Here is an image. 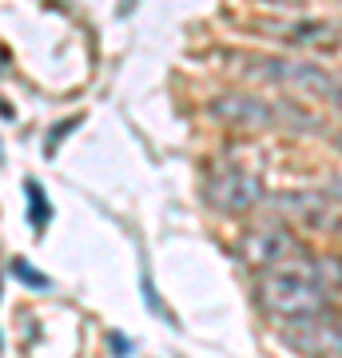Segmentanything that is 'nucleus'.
<instances>
[{
	"label": "nucleus",
	"instance_id": "nucleus-1",
	"mask_svg": "<svg viewBox=\"0 0 342 358\" xmlns=\"http://www.w3.org/2000/svg\"><path fill=\"white\" fill-rule=\"evenodd\" d=\"M311 263V259H306ZM299 263V267H275L259 275V303L271 310L275 319H294V315H311V310L330 307V287L315 279V271Z\"/></svg>",
	"mask_w": 342,
	"mask_h": 358
},
{
	"label": "nucleus",
	"instance_id": "nucleus-2",
	"mask_svg": "<svg viewBox=\"0 0 342 358\" xmlns=\"http://www.w3.org/2000/svg\"><path fill=\"white\" fill-rule=\"evenodd\" d=\"M279 338L303 358H342V322L330 315V307L283 319Z\"/></svg>",
	"mask_w": 342,
	"mask_h": 358
},
{
	"label": "nucleus",
	"instance_id": "nucleus-3",
	"mask_svg": "<svg viewBox=\"0 0 342 358\" xmlns=\"http://www.w3.org/2000/svg\"><path fill=\"white\" fill-rule=\"evenodd\" d=\"M247 72H255V80L287 84V88L311 92V96H322V100H330L339 92V84L330 80V72H322L311 60H291V56H251L247 60Z\"/></svg>",
	"mask_w": 342,
	"mask_h": 358
},
{
	"label": "nucleus",
	"instance_id": "nucleus-4",
	"mask_svg": "<svg viewBox=\"0 0 342 358\" xmlns=\"http://www.w3.org/2000/svg\"><path fill=\"white\" fill-rule=\"evenodd\" d=\"M243 259L251 267L275 271V267H299L311 259L303 239H294L291 227H259L251 235H243Z\"/></svg>",
	"mask_w": 342,
	"mask_h": 358
},
{
	"label": "nucleus",
	"instance_id": "nucleus-5",
	"mask_svg": "<svg viewBox=\"0 0 342 358\" xmlns=\"http://www.w3.org/2000/svg\"><path fill=\"white\" fill-rule=\"evenodd\" d=\"M263 199V183L247 167H219L207 176V203L227 215H243Z\"/></svg>",
	"mask_w": 342,
	"mask_h": 358
},
{
	"label": "nucleus",
	"instance_id": "nucleus-6",
	"mask_svg": "<svg viewBox=\"0 0 342 358\" xmlns=\"http://www.w3.org/2000/svg\"><path fill=\"white\" fill-rule=\"evenodd\" d=\"M211 112H215L219 120L235 124V128H275V120H279L271 103H263L259 96H247V92H227V96H219V100L211 103Z\"/></svg>",
	"mask_w": 342,
	"mask_h": 358
},
{
	"label": "nucleus",
	"instance_id": "nucleus-7",
	"mask_svg": "<svg viewBox=\"0 0 342 358\" xmlns=\"http://www.w3.org/2000/svg\"><path fill=\"white\" fill-rule=\"evenodd\" d=\"M275 207H279L287 219H299V223H306V227H334L339 219H334V203H330L322 192H287L275 199Z\"/></svg>",
	"mask_w": 342,
	"mask_h": 358
},
{
	"label": "nucleus",
	"instance_id": "nucleus-8",
	"mask_svg": "<svg viewBox=\"0 0 342 358\" xmlns=\"http://www.w3.org/2000/svg\"><path fill=\"white\" fill-rule=\"evenodd\" d=\"M28 199H32L28 219H32L36 227H44V223H48V199H44V187H40V183H28Z\"/></svg>",
	"mask_w": 342,
	"mask_h": 358
},
{
	"label": "nucleus",
	"instance_id": "nucleus-9",
	"mask_svg": "<svg viewBox=\"0 0 342 358\" xmlns=\"http://www.w3.org/2000/svg\"><path fill=\"white\" fill-rule=\"evenodd\" d=\"M13 271H16V275H20V279L28 282V287H48V279H44V275H32V271H28V263H24V259H16V263H13Z\"/></svg>",
	"mask_w": 342,
	"mask_h": 358
},
{
	"label": "nucleus",
	"instance_id": "nucleus-10",
	"mask_svg": "<svg viewBox=\"0 0 342 358\" xmlns=\"http://www.w3.org/2000/svg\"><path fill=\"white\" fill-rule=\"evenodd\" d=\"M263 4H275V8H294V13H299V8H306V0H263Z\"/></svg>",
	"mask_w": 342,
	"mask_h": 358
},
{
	"label": "nucleus",
	"instance_id": "nucleus-11",
	"mask_svg": "<svg viewBox=\"0 0 342 358\" xmlns=\"http://www.w3.org/2000/svg\"><path fill=\"white\" fill-rule=\"evenodd\" d=\"M327 192H330V195H334V199L342 203V176H334V179H330V187H327Z\"/></svg>",
	"mask_w": 342,
	"mask_h": 358
},
{
	"label": "nucleus",
	"instance_id": "nucleus-12",
	"mask_svg": "<svg viewBox=\"0 0 342 358\" xmlns=\"http://www.w3.org/2000/svg\"><path fill=\"white\" fill-rule=\"evenodd\" d=\"M330 103H334V112H339V115H342V88H339V92H334V96H330Z\"/></svg>",
	"mask_w": 342,
	"mask_h": 358
},
{
	"label": "nucleus",
	"instance_id": "nucleus-13",
	"mask_svg": "<svg viewBox=\"0 0 342 358\" xmlns=\"http://www.w3.org/2000/svg\"><path fill=\"white\" fill-rule=\"evenodd\" d=\"M330 143H334V152H342V131H334V136H330Z\"/></svg>",
	"mask_w": 342,
	"mask_h": 358
},
{
	"label": "nucleus",
	"instance_id": "nucleus-14",
	"mask_svg": "<svg viewBox=\"0 0 342 358\" xmlns=\"http://www.w3.org/2000/svg\"><path fill=\"white\" fill-rule=\"evenodd\" d=\"M0 115H4V120H13V108H8V103H0Z\"/></svg>",
	"mask_w": 342,
	"mask_h": 358
},
{
	"label": "nucleus",
	"instance_id": "nucleus-15",
	"mask_svg": "<svg viewBox=\"0 0 342 358\" xmlns=\"http://www.w3.org/2000/svg\"><path fill=\"white\" fill-rule=\"evenodd\" d=\"M4 64H8V56H4V48H0V72H4Z\"/></svg>",
	"mask_w": 342,
	"mask_h": 358
}]
</instances>
